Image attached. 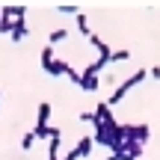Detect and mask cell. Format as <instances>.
I'll list each match as a JSON object with an SVG mask.
<instances>
[{
    "instance_id": "obj_9",
    "label": "cell",
    "mask_w": 160,
    "mask_h": 160,
    "mask_svg": "<svg viewBox=\"0 0 160 160\" xmlns=\"http://www.w3.org/2000/svg\"><path fill=\"white\" fill-rule=\"evenodd\" d=\"M65 39H68V30H65V27H59V30H53V33H51V39H48V45H59V42H65Z\"/></svg>"
},
{
    "instance_id": "obj_3",
    "label": "cell",
    "mask_w": 160,
    "mask_h": 160,
    "mask_svg": "<svg viewBox=\"0 0 160 160\" xmlns=\"http://www.w3.org/2000/svg\"><path fill=\"white\" fill-rule=\"evenodd\" d=\"M95 119L101 122V125H116V119H113V107H110L107 101L95 107Z\"/></svg>"
},
{
    "instance_id": "obj_4",
    "label": "cell",
    "mask_w": 160,
    "mask_h": 160,
    "mask_svg": "<svg viewBox=\"0 0 160 160\" xmlns=\"http://www.w3.org/2000/svg\"><path fill=\"white\" fill-rule=\"evenodd\" d=\"M80 89L83 92H98V86H101V80H98V74H89V71H83L80 74Z\"/></svg>"
},
{
    "instance_id": "obj_7",
    "label": "cell",
    "mask_w": 160,
    "mask_h": 160,
    "mask_svg": "<svg viewBox=\"0 0 160 160\" xmlns=\"http://www.w3.org/2000/svg\"><path fill=\"white\" fill-rule=\"evenodd\" d=\"M48 119H51V104L42 101L39 104V119H36V131H39V128H48Z\"/></svg>"
},
{
    "instance_id": "obj_13",
    "label": "cell",
    "mask_w": 160,
    "mask_h": 160,
    "mask_svg": "<svg viewBox=\"0 0 160 160\" xmlns=\"http://www.w3.org/2000/svg\"><path fill=\"white\" fill-rule=\"evenodd\" d=\"M57 12H59V15H77L80 9H77L74 3H59V6H57Z\"/></svg>"
},
{
    "instance_id": "obj_5",
    "label": "cell",
    "mask_w": 160,
    "mask_h": 160,
    "mask_svg": "<svg viewBox=\"0 0 160 160\" xmlns=\"http://www.w3.org/2000/svg\"><path fill=\"white\" fill-rule=\"evenodd\" d=\"M9 39H12V42H21V39H27V21H24V18H15V21H12Z\"/></svg>"
},
{
    "instance_id": "obj_21",
    "label": "cell",
    "mask_w": 160,
    "mask_h": 160,
    "mask_svg": "<svg viewBox=\"0 0 160 160\" xmlns=\"http://www.w3.org/2000/svg\"><path fill=\"white\" fill-rule=\"evenodd\" d=\"M0 12H3V6H0Z\"/></svg>"
},
{
    "instance_id": "obj_8",
    "label": "cell",
    "mask_w": 160,
    "mask_h": 160,
    "mask_svg": "<svg viewBox=\"0 0 160 160\" xmlns=\"http://www.w3.org/2000/svg\"><path fill=\"white\" fill-rule=\"evenodd\" d=\"M92 148H95V142H92V137H83V139H80V142L74 145L77 157H89V154H92Z\"/></svg>"
},
{
    "instance_id": "obj_19",
    "label": "cell",
    "mask_w": 160,
    "mask_h": 160,
    "mask_svg": "<svg viewBox=\"0 0 160 160\" xmlns=\"http://www.w3.org/2000/svg\"><path fill=\"white\" fill-rule=\"evenodd\" d=\"M89 45H92V48H101L104 39H101V36H95V33H89Z\"/></svg>"
},
{
    "instance_id": "obj_11",
    "label": "cell",
    "mask_w": 160,
    "mask_h": 160,
    "mask_svg": "<svg viewBox=\"0 0 160 160\" xmlns=\"http://www.w3.org/2000/svg\"><path fill=\"white\" fill-rule=\"evenodd\" d=\"M77 30L89 39V18H86V12H77Z\"/></svg>"
},
{
    "instance_id": "obj_16",
    "label": "cell",
    "mask_w": 160,
    "mask_h": 160,
    "mask_svg": "<svg viewBox=\"0 0 160 160\" xmlns=\"http://www.w3.org/2000/svg\"><path fill=\"white\" fill-rule=\"evenodd\" d=\"M125 59H131V51H113V59L110 62H125Z\"/></svg>"
},
{
    "instance_id": "obj_17",
    "label": "cell",
    "mask_w": 160,
    "mask_h": 160,
    "mask_svg": "<svg viewBox=\"0 0 160 160\" xmlns=\"http://www.w3.org/2000/svg\"><path fill=\"white\" fill-rule=\"evenodd\" d=\"M9 30H12V21L3 15V12H0V33H9Z\"/></svg>"
},
{
    "instance_id": "obj_2",
    "label": "cell",
    "mask_w": 160,
    "mask_h": 160,
    "mask_svg": "<svg viewBox=\"0 0 160 160\" xmlns=\"http://www.w3.org/2000/svg\"><path fill=\"white\" fill-rule=\"evenodd\" d=\"M122 133H125V142H139L142 145L151 137V128L148 125H122Z\"/></svg>"
},
{
    "instance_id": "obj_1",
    "label": "cell",
    "mask_w": 160,
    "mask_h": 160,
    "mask_svg": "<svg viewBox=\"0 0 160 160\" xmlns=\"http://www.w3.org/2000/svg\"><path fill=\"white\" fill-rule=\"evenodd\" d=\"M145 77H148V71H145V68H137V71H133V74L131 77H128L125 80V83H119V86H116V89H113V95H110V107H113V104H119V101H125V95H128V92H131L133 89V86H139V83H142V80Z\"/></svg>"
},
{
    "instance_id": "obj_10",
    "label": "cell",
    "mask_w": 160,
    "mask_h": 160,
    "mask_svg": "<svg viewBox=\"0 0 160 160\" xmlns=\"http://www.w3.org/2000/svg\"><path fill=\"white\" fill-rule=\"evenodd\" d=\"M59 142H62V137L51 139V145H48V160H59Z\"/></svg>"
},
{
    "instance_id": "obj_6",
    "label": "cell",
    "mask_w": 160,
    "mask_h": 160,
    "mask_svg": "<svg viewBox=\"0 0 160 160\" xmlns=\"http://www.w3.org/2000/svg\"><path fill=\"white\" fill-rule=\"evenodd\" d=\"M3 15L9 18V21H15V18H24V15H27V6H21V3H12V6H3Z\"/></svg>"
},
{
    "instance_id": "obj_18",
    "label": "cell",
    "mask_w": 160,
    "mask_h": 160,
    "mask_svg": "<svg viewBox=\"0 0 160 160\" xmlns=\"http://www.w3.org/2000/svg\"><path fill=\"white\" fill-rule=\"evenodd\" d=\"M65 77H68L71 83H80V71H74L71 65H68V71H65Z\"/></svg>"
},
{
    "instance_id": "obj_14",
    "label": "cell",
    "mask_w": 160,
    "mask_h": 160,
    "mask_svg": "<svg viewBox=\"0 0 160 160\" xmlns=\"http://www.w3.org/2000/svg\"><path fill=\"white\" fill-rule=\"evenodd\" d=\"M33 145H36V133L30 131V133H24V139H21V148H24V151H30Z\"/></svg>"
},
{
    "instance_id": "obj_20",
    "label": "cell",
    "mask_w": 160,
    "mask_h": 160,
    "mask_svg": "<svg viewBox=\"0 0 160 160\" xmlns=\"http://www.w3.org/2000/svg\"><path fill=\"white\" fill-rule=\"evenodd\" d=\"M148 74L154 77V80H160V65H154V68H148Z\"/></svg>"
},
{
    "instance_id": "obj_15",
    "label": "cell",
    "mask_w": 160,
    "mask_h": 160,
    "mask_svg": "<svg viewBox=\"0 0 160 160\" xmlns=\"http://www.w3.org/2000/svg\"><path fill=\"white\" fill-rule=\"evenodd\" d=\"M80 122H89L92 128H95V125H101V122L95 119V113H89V110H83V113H80Z\"/></svg>"
},
{
    "instance_id": "obj_12",
    "label": "cell",
    "mask_w": 160,
    "mask_h": 160,
    "mask_svg": "<svg viewBox=\"0 0 160 160\" xmlns=\"http://www.w3.org/2000/svg\"><path fill=\"white\" fill-rule=\"evenodd\" d=\"M53 59H57V57H53V48H51V45H45V48H42V68H48Z\"/></svg>"
}]
</instances>
